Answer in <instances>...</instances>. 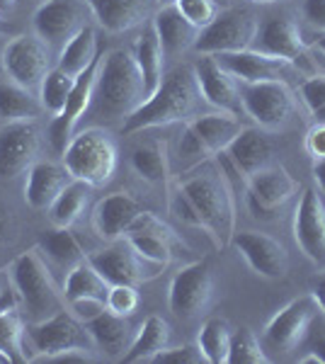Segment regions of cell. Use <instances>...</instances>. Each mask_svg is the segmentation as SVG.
Returning a JSON list of instances; mask_svg holds the SVG:
<instances>
[{
	"label": "cell",
	"instance_id": "obj_25",
	"mask_svg": "<svg viewBox=\"0 0 325 364\" xmlns=\"http://www.w3.org/2000/svg\"><path fill=\"white\" fill-rule=\"evenodd\" d=\"M95 20L107 32L119 34L144 25L151 17L153 0H87Z\"/></svg>",
	"mask_w": 325,
	"mask_h": 364
},
{
	"label": "cell",
	"instance_id": "obj_9",
	"mask_svg": "<svg viewBox=\"0 0 325 364\" xmlns=\"http://www.w3.org/2000/svg\"><path fill=\"white\" fill-rule=\"evenodd\" d=\"M0 61L8 80L37 95L46 73L51 70V49L37 34H17L5 44Z\"/></svg>",
	"mask_w": 325,
	"mask_h": 364
},
{
	"label": "cell",
	"instance_id": "obj_60",
	"mask_svg": "<svg viewBox=\"0 0 325 364\" xmlns=\"http://www.w3.org/2000/svg\"><path fill=\"white\" fill-rule=\"evenodd\" d=\"M0 362H10V360H8V355H5V352H0Z\"/></svg>",
	"mask_w": 325,
	"mask_h": 364
},
{
	"label": "cell",
	"instance_id": "obj_18",
	"mask_svg": "<svg viewBox=\"0 0 325 364\" xmlns=\"http://www.w3.org/2000/svg\"><path fill=\"white\" fill-rule=\"evenodd\" d=\"M194 73H197L199 87H202L204 100L209 102L211 109L228 112L235 117L245 114L240 83L221 66V63H218L216 56L204 54L197 63H194Z\"/></svg>",
	"mask_w": 325,
	"mask_h": 364
},
{
	"label": "cell",
	"instance_id": "obj_62",
	"mask_svg": "<svg viewBox=\"0 0 325 364\" xmlns=\"http://www.w3.org/2000/svg\"><path fill=\"white\" fill-rule=\"evenodd\" d=\"M0 34H3V17H0Z\"/></svg>",
	"mask_w": 325,
	"mask_h": 364
},
{
	"label": "cell",
	"instance_id": "obj_39",
	"mask_svg": "<svg viewBox=\"0 0 325 364\" xmlns=\"http://www.w3.org/2000/svg\"><path fill=\"white\" fill-rule=\"evenodd\" d=\"M73 85H75V78H70V75L63 73L61 68H51L49 73H46L44 83L39 87L41 107L54 117L61 114V109L66 107V100L70 95V90H73Z\"/></svg>",
	"mask_w": 325,
	"mask_h": 364
},
{
	"label": "cell",
	"instance_id": "obj_2",
	"mask_svg": "<svg viewBox=\"0 0 325 364\" xmlns=\"http://www.w3.org/2000/svg\"><path fill=\"white\" fill-rule=\"evenodd\" d=\"M149 100L144 85V75L136 66L134 56L124 49H112L100 56L97 80H95V114L112 122H127L141 105Z\"/></svg>",
	"mask_w": 325,
	"mask_h": 364
},
{
	"label": "cell",
	"instance_id": "obj_16",
	"mask_svg": "<svg viewBox=\"0 0 325 364\" xmlns=\"http://www.w3.org/2000/svg\"><path fill=\"white\" fill-rule=\"evenodd\" d=\"M41 136L34 122H15L0 129V180H13L37 163Z\"/></svg>",
	"mask_w": 325,
	"mask_h": 364
},
{
	"label": "cell",
	"instance_id": "obj_43",
	"mask_svg": "<svg viewBox=\"0 0 325 364\" xmlns=\"http://www.w3.org/2000/svg\"><path fill=\"white\" fill-rule=\"evenodd\" d=\"M107 309L117 316H134L141 304L139 289L134 284H110V291L105 296Z\"/></svg>",
	"mask_w": 325,
	"mask_h": 364
},
{
	"label": "cell",
	"instance_id": "obj_4",
	"mask_svg": "<svg viewBox=\"0 0 325 364\" xmlns=\"http://www.w3.org/2000/svg\"><path fill=\"white\" fill-rule=\"evenodd\" d=\"M5 272L10 274V282L17 289L22 316L27 318V323H39L63 311L66 299L58 291L54 274L46 265V257L41 255L39 245L20 252Z\"/></svg>",
	"mask_w": 325,
	"mask_h": 364
},
{
	"label": "cell",
	"instance_id": "obj_35",
	"mask_svg": "<svg viewBox=\"0 0 325 364\" xmlns=\"http://www.w3.org/2000/svg\"><path fill=\"white\" fill-rule=\"evenodd\" d=\"M27 323L20 309L0 311V352L8 355L10 362H29L27 352Z\"/></svg>",
	"mask_w": 325,
	"mask_h": 364
},
{
	"label": "cell",
	"instance_id": "obj_44",
	"mask_svg": "<svg viewBox=\"0 0 325 364\" xmlns=\"http://www.w3.org/2000/svg\"><path fill=\"white\" fill-rule=\"evenodd\" d=\"M129 243L134 245L136 250L144 257H149L151 262H158V265L168 267L173 262V243L156 236H129Z\"/></svg>",
	"mask_w": 325,
	"mask_h": 364
},
{
	"label": "cell",
	"instance_id": "obj_41",
	"mask_svg": "<svg viewBox=\"0 0 325 364\" xmlns=\"http://www.w3.org/2000/svg\"><path fill=\"white\" fill-rule=\"evenodd\" d=\"M177 156L182 161V168L185 170H192L202 163L211 161V154L206 151V146L202 144V139L197 136V132L185 124L182 127V134H180V144H177Z\"/></svg>",
	"mask_w": 325,
	"mask_h": 364
},
{
	"label": "cell",
	"instance_id": "obj_63",
	"mask_svg": "<svg viewBox=\"0 0 325 364\" xmlns=\"http://www.w3.org/2000/svg\"><path fill=\"white\" fill-rule=\"evenodd\" d=\"M0 287H3V284H0Z\"/></svg>",
	"mask_w": 325,
	"mask_h": 364
},
{
	"label": "cell",
	"instance_id": "obj_58",
	"mask_svg": "<svg viewBox=\"0 0 325 364\" xmlns=\"http://www.w3.org/2000/svg\"><path fill=\"white\" fill-rule=\"evenodd\" d=\"M214 3L218 5V8H221V5L223 8H230V0H214Z\"/></svg>",
	"mask_w": 325,
	"mask_h": 364
},
{
	"label": "cell",
	"instance_id": "obj_57",
	"mask_svg": "<svg viewBox=\"0 0 325 364\" xmlns=\"http://www.w3.org/2000/svg\"><path fill=\"white\" fill-rule=\"evenodd\" d=\"M250 3H257V5H272V3H279V0H250Z\"/></svg>",
	"mask_w": 325,
	"mask_h": 364
},
{
	"label": "cell",
	"instance_id": "obj_7",
	"mask_svg": "<svg viewBox=\"0 0 325 364\" xmlns=\"http://www.w3.org/2000/svg\"><path fill=\"white\" fill-rule=\"evenodd\" d=\"M260 29V20L252 10L245 8H226L216 15V20L209 27L199 32V39L194 44V51L199 54H233V51L252 49Z\"/></svg>",
	"mask_w": 325,
	"mask_h": 364
},
{
	"label": "cell",
	"instance_id": "obj_47",
	"mask_svg": "<svg viewBox=\"0 0 325 364\" xmlns=\"http://www.w3.org/2000/svg\"><path fill=\"white\" fill-rule=\"evenodd\" d=\"M299 92H301V100L306 102V107H309L313 114L321 112L325 107V73L309 75V78L301 83Z\"/></svg>",
	"mask_w": 325,
	"mask_h": 364
},
{
	"label": "cell",
	"instance_id": "obj_29",
	"mask_svg": "<svg viewBox=\"0 0 325 364\" xmlns=\"http://www.w3.org/2000/svg\"><path fill=\"white\" fill-rule=\"evenodd\" d=\"M132 56L141 70V75H144L146 92H149V97H151L163 83V66H165V51H163L161 39H158L153 25H149L139 37H136Z\"/></svg>",
	"mask_w": 325,
	"mask_h": 364
},
{
	"label": "cell",
	"instance_id": "obj_38",
	"mask_svg": "<svg viewBox=\"0 0 325 364\" xmlns=\"http://www.w3.org/2000/svg\"><path fill=\"white\" fill-rule=\"evenodd\" d=\"M230 326L223 318H209L199 328L197 345L209 364H226L230 350Z\"/></svg>",
	"mask_w": 325,
	"mask_h": 364
},
{
	"label": "cell",
	"instance_id": "obj_6",
	"mask_svg": "<svg viewBox=\"0 0 325 364\" xmlns=\"http://www.w3.org/2000/svg\"><path fill=\"white\" fill-rule=\"evenodd\" d=\"M95 20L92 8L87 0H44L34 13V34L49 46L58 51L85 27Z\"/></svg>",
	"mask_w": 325,
	"mask_h": 364
},
{
	"label": "cell",
	"instance_id": "obj_36",
	"mask_svg": "<svg viewBox=\"0 0 325 364\" xmlns=\"http://www.w3.org/2000/svg\"><path fill=\"white\" fill-rule=\"evenodd\" d=\"M110 291V284L102 274L92 267V262L82 260L80 265H75L70 272L66 274V282H63V299L70 301V299L78 296H100L105 299Z\"/></svg>",
	"mask_w": 325,
	"mask_h": 364
},
{
	"label": "cell",
	"instance_id": "obj_22",
	"mask_svg": "<svg viewBox=\"0 0 325 364\" xmlns=\"http://www.w3.org/2000/svg\"><path fill=\"white\" fill-rule=\"evenodd\" d=\"M255 44L260 51L272 56H282L289 61H297V58L306 51V39L301 32V25L294 20L292 15H272L260 25ZM252 44V46H255Z\"/></svg>",
	"mask_w": 325,
	"mask_h": 364
},
{
	"label": "cell",
	"instance_id": "obj_13",
	"mask_svg": "<svg viewBox=\"0 0 325 364\" xmlns=\"http://www.w3.org/2000/svg\"><path fill=\"white\" fill-rule=\"evenodd\" d=\"M214 296V274L206 262L182 267L170 282L168 304L177 318H194L211 304Z\"/></svg>",
	"mask_w": 325,
	"mask_h": 364
},
{
	"label": "cell",
	"instance_id": "obj_20",
	"mask_svg": "<svg viewBox=\"0 0 325 364\" xmlns=\"http://www.w3.org/2000/svg\"><path fill=\"white\" fill-rule=\"evenodd\" d=\"M294 238L297 245L313 262L325 260V204L313 187L304 190L294 216Z\"/></svg>",
	"mask_w": 325,
	"mask_h": 364
},
{
	"label": "cell",
	"instance_id": "obj_34",
	"mask_svg": "<svg viewBox=\"0 0 325 364\" xmlns=\"http://www.w3.org/2000/svg\"><path fill=\"white\" fill-rule=\"evenodd\" d=\"M90 192H92V185L82 180H70L63 192L56 197V202L49 207V221L51 226L56 228H70L75 221L80 219V214L85 211L87 207V199H90Z\"/></svg>",
	"mask_w": 325,
	"mask_h": 364
},
{
	"label": "cell",
	"instance_id": "obj_32",
	"mask_svg": "<svg viewBox=\"0 0 325 364\" xmlns=\"http://www.w3.org/2000/svg\"><path fill=\"white\" fill-rule=\"evenodd\" d=\"M41 102H37L34 92L25 90L13 80H0V122L15 124V122H34L41 112Z\"/></svg>",
	"mask_w": 325,
	"mask_h": 364
},
{
	"label": "cell",
	"instance_id": "obj_55",
	"mask_svg": "<svg viewBox=\"0 0 325 364\" xmlns=\"http://www.w3.org/2000/svg\"><path fill=\"white\" fill-rule=\"evenodd\" d=\"M313 348H316V352H318V355H321V360L325 362V336L318 338L316 343H313Z\"/></svg>",
	"mask_w": 325,
	"mask_h": 364
},
{
	"label": "cell",
	"instance_id": "obj_23",
	"mask_svg": "<svg viewBox=\"0 0 325 364\" xmlns=\"http://www.w3.org/2000/svg\"><path fill=\"white\" fill-rule=\"evenodd\" d=\"M73 180L66 166H56V163H34L27 170L25 180V202L34 211H49L56 197L63 192V187Z\"/></svg>",
	"mask_w": 325,
	"mask_h": 364
},
{
	"label": "cell",
	"instance_id": "obj_51",
	"mask_svg": "<svg viewBox=\"0 0 325 364\" xmlns=\"http://www.w3.org/2000/svg\"><path fill=\"white\" fill-rule=\"evenodd\" d=\"M304 20L309 22L313 29L325 32V0H304Z\"/></svg>",
	"mask_w": 325,
	"mask_h": 364
},
{
	"label": "cell",
	"instance_id": "obj_27",
	"mask_svg": "<svg viewBox=\"0 0 325 364\" xmlns=\"http://www.w3.org/2000/svg\"><path fill=\"white\" fill-rule=\"evenodd\" d=\"M228 156L245 170L247 178H252L260 170L270 168L275 161V144L260 127H245L233 144L228 146Z\"/></svg>",
	"mask_w": 325,
	"mask_h": 364
},
{
	"label": "cell",
	"instance_id": "obj_37",
	"mask_svg": "<svg viewBox=\"0 0 325 364\" xmlns=\"http://www.w3.org/2000/svg\"><path fill=\"white\" fill-rule=\"evenodd\" d=\"M134 170L149 182H168L170 163H168V146L165 141H153V144H144L134 149L132 154Z\"/></svg>",
	"mask_w": 325,
	"mask_h": 364
},
{
	"label": "cell",
	"instance_id": "obj_1",
	"mask_svg": "<svg viewBox=\"0 0 325 364\" xmlns=\"http://www.w3.org/2000/svg\"><path fill=\"white\" fill-rule=\"evenodd\" d=\"M204 112H211V107L204 100L194 66H177L165 75L161 87L124 122L122 134L132 136V134L146 132V129L170 127L177 122L187 124Z\"/></svg>",
	"mask_w": 325,
	"mask_h": 364
},
{
	"label": "cell",
	"instance_id": "obj_54",
	"mask_svg": "<svg viewBox=\"0 0 325 364\" xmlns=\"http://www.w3.org/2000/svg\"><path fill=\"white\" fill-rule=\"evenodd\" d=\"M313 178H316V182L321 185V190L325 192V158L313 163Z\"/></svg>",
	"mask_w": 325,
	"mask_h": 364
},
{
	"label": "cell",
	"instance_id": "obj_46",
	"mask_svg": "<svg viewBox=\"0 0 325 364\" xmlns=\"http://www.w3.org/2000/svg\"><path fill=\"white\" fill-rule=\"evenodd\" d=\"M170 211L175 214V219H180L182 224L192 226V228H202V219H199V211L192 204V199L185 195L180 185H175L170 190Z\"/></svg>",
	"mask_w": 325,
	"mask_h": 364
},
{
	"label": "cell",
	"instance_id": "obj_24",
	"mask_svg": "<svg viewBox=\"0 0 325 364\" xmlns=\"http://www.w3.org/2000/svg\"><path fill=\"white\" fill-rule=\"evenodd\" d=\"M153 29H156L165 56H180L185 51L194 49L202 29L194 27L185 15L180 13L177 5H161L156 15H153Z\"/></svg>",
	"mask_w": 325,
	"mask_h": 364
},
{
	"label": "cell",
	"instance_id": "obj_61",
	"mask_svg": "<svg viewBox=\"0 0 325 364\" xmlns=\"http://www.w3.org/2000/svg\"><path fill=\"white\" fill-rule=\"evenodd\" d=\"M316 114H318V117H321V122H325V107L321 109V112H316Z\"/></svg>",
	"mask_w": 325,
	"mask_h": 364
},
{
	"label": "cell",
	"instance_id": "obj_33",
	"mask_svg": "<svg viewBox=\"0 0 325 364\" xmlns=\"http://www.w3.org/2000/svg\"><path fill=\"white\" fill-rule=\"evenodd\" d=\"M39 250L49 262H54L56 267L66 269V274L87 257L80 245V240L75 238V233H70V228H56V226H54V231H49L44 238H41Z\"/></svg>",
	"mask_w": 325,
	"mask_h": 364
},
{
	"label": "cell",
	"instance_id": "obj_53",
	"mask_svg": "<svg viewBox=\"0 0 325 364\" xmlns=\"http://www.w3.org/2000/svg\"><path fill=\"white\" fill-rule=\"evenodd\" d=\"M311 294L316 296L318 306H321V311L325 314V274H321V277L316 279V287H313V291H311Z\"/></svg>",
	"mask_w": 325,
	"mask_h": 364
},
{
	"label": "cell",
	"instance_id": "obj_15",
	"mask_svg": "<svg viewBox=\"0 0 325 364\" xmlns=\"http://www.w3.org/2000/svg\"><path fill=\"white\" fill-rule=\"evenodd\" d=\"M318 314H321V306H318L313 294L294 299L265 328V343H267V348L277 350L279 355L292 352L306 338V333H309L311 323L318 318Z\"/></svg>",
	"mask_w": 325,
	"mask_h": 364
},
{
	"label": "cell",
	"instance_id": "obj_26",
	"mask_svg": "<svg viewBox=\"0 0 325 364\" xmlns=\"http://www.w3.org/2000/svg\"><path fill=\"white\" fill-rule=\"evenodd\" d=\"M82 326L90 333L92 345H97L105 355L114 357V360L124 357V352L129 350V345H132V340L136 336L129 316H117V314H112L110 309L102 311L97 318L82 323Z\"/></svg>",
	"mask_w": 325,
	"mask_h": 364
},
{
	"label": "cell",
	"instance_id": "obj_5",
	"mask_svg": "<svg viewBox=\"0 0 325 364\" xmlns=\"http://www.w3.org/2000/svg\"><path fill=\"white\" fill-rule=\"evenodd\" d=\"M61 158L70 178L100 187L110 182L117 170V144L110 132L100 127H87L82 132H75Z\"/></svg>",
	"mask_w": 325,
	"mask_h": 364
},
{
	"label": "cell",
	"instance_id": "obj_14",
	"mask_svg": "<svg viewBox=\"0 0 325 364\" xmlns=\"http://www.w3.org/2000/svg\"><path fill=\"white\" fill-rule=\"evenodd\" d=\"M218 63L233 75L238 83H267V80H292L299 75V68L289 58L265 54L260 49H243L233 54H218Z\"/></svg>",
	"mask_w": 325,
	"mask_h": 364
},
{
	"label": "cell",
	"instance_id": "obj_48",
	"mask_svg": "<svg viewBox=\"0 0 325 364\" xmlns=\"http://www.w3.org/2000/svg\"><path fill=\"white\" fill-rule=\"evenodd\" d=\"M156 364H204L206 357L202 355L199 345H182V348H175V350H168L165 348L163 352H158L153 357Z\"/></svg>",
	"mask_w": 325,
	"mask_h": 364
},
{
	"label": "cell",
	"instance_id": "obj_49",
	"mask_svg": "<svg viewBox=\"0 0 325 364\" xmlns=\"http://www.w3.org/2000/svg\"><path fill=\"white\" fill-rule=\"evenodd\" d=\"M66 304H68V311L80 323L97 318L102 311H107V301L100 299V296H78V299H70V301H66Z\"/></svg>",
	"mask_w": 325,
	"mask_h": 364
},
{
	"label": "cell",
	"instance_id": "obj_11",
	"mask_svg": "<svg viewBox=\"0 0 325 364\" xmlns=\"http://www.w3.org/2000/svg\"><path fill=\"white\" fill-rule=\"evenodd\" d=\"M25 340L29 348H32L29 362H41L44 357L56 355V352H63V350L90 348L87 340H92V338H90V333L85 331V326H82L70 311L63 309L39 323H27Z\"/></svg>",
	"mask_w": 325,
	"mask_h": 364
},
{
	"label": "cell",
	"instance_id": "obj_19",
	"mask_svg": "<svg viewBox=\"0 0 325 364\" xmlns=\"http://www.w3.org/2000/svg\"><path fill=\"white\" fill-rule=\"evenodd\" d=\"M230 245L245 257V262L250 265V269L257 272L260 277L279 279L287 274L289 252L279 240L267 236V233H257V231L235 233L233 240H230Z\"/></svg>",
	"mask_w": 325,
	"mask_h": 364
},
{
	"label": "cell",
	"instance_id": "obj_30",
	"mask_svg": "<svg viewBox=\"0 0 325 364\" xmlns=\"http://www.w3.org/2000/svg\"><path fill=\"white\" fill-rule=\"evenodd\" d=\"M168 340H170V326L168 321H163L161 316H149L141 328L136 331V336L129 345V350L124 352L122 360L129 364L136 362H153V357L158 352H163L168 348Z\"/></svg>",
	"mask_w": 325,
	"mask_h": 364
},
{
	"label": "cell",
	"instance_id": "obj_45",
	"mask_svg": "<svg viewBox=\"0 0 325 364\" xmlns=\"http://www.w3.org/2000/svg\"><path fill=\"white\" fill-rule=\"evenodd\" d=\"M177 8L199 29L209 27L218 15V5L214 0H177Z\"/></svg>",
	"mask_w": 325,
	"mask_h": 364
},
{
	"label": "cell",
	"instance_id": "obj_52",
	"mask_svg": "<svg viewBox=\"0 0 325 364\" xmlns=\"http://www.w3.org/2000/svg\"><path fill=\"white\" fill-rule=\"evenodd\" d=\"M15 238V214L8 207V202L0 199V245L10 243Z\"/></svg>",
	"mask_w": 325,
	"mask_h": 364
},
{
	"label": "cell",
	"instance_id": "obj_50",
	"mask_svg": "<svg viewBox=\"0 0 325 364\" xmlns=\"http://www.w3.org/2000/svg\"><path fill=\"white\" fill-rule=\"evenodd\" d=\"M306 154L316 161H323L325 158V122H318L309 129L306 134Z\"/></svg>",
	"mask_w": 325,
	"mask_h": 364
},
{
	"label": "cell",
	"instance_id": "obj_28",
	"mask_svg": "<svg viewBox=\"0 0 325 364\" xmlns=\"http://www.w3.org/2000/svg\"><path fill=\"white\" fill-rule=\"evenodd\" d=\"M187 124L197 132V136L202 139V144L206 146V151L211 154V158L216 154H221V151H226L228 146L233 144V139L245 129V124H240V117L228 114V112H218V109L194 117V119L187 122Z\"/></svg>",
	"mask_w": 325,
	"mask_h": 364
},
{
	"label": "cell",
	"instance_id": "obj_56",
	"mask_svg": "<svg viewBox=\"0 0 325 364\" xmlns=\"http://www.w3.org/2000/svg\"><path fill=\"white\" fill-rule=\"evenodd\" d=\"M15 8V0H0V15L8 13V10Z\"/></svg>",
	"mask_w": 325,
	"mask_h": 364
},
{
	"label": "cell",
	"instance_id": "obj_40",
	"mask_svg": "<svg viewBox=\"0 0 325 364\" xmlns=\"http://www.w3.org/2000/svg\"><path fill=\"white\" fill-rule=\"evenodd\" d=\"M270 357L250 328H240L230 338L228 362L226 364H267Z\"/></svg>",
	"mask_w": 325,
	"mask_h": 364
},
{
	"label": "cell",
	"instance_id": "obj_59",
	"mask_svg": "<svg viewBox=\"0 0 325 364\" xmlns=\"http://www.w3.org/2000/svg\"><path fill=\"white\" fill-rule=\"evenodd\" d=\"M161 5H177V0H158Z\"/></svg>",
	"mask_w": 325,
	"mask_h": 364
},
{
	"label": "cell",
	"instance_id": "obj_31",
	"mask_svg": "<svg viewBox=\"0 0 325 364\" xmlns=\"http://www.w3.org/2000/svg\"><path fill=\"white\" fill-rule=\"evenodd\" d=\"M97 58V32L92 27H85L58 51L56 68H61L70 78H78L82 70L90 68Z\"/></svg>",
	"mask_w": 325,
	"mask_h": 364
},
{
	"label": "cell",
	"instance_id": "obj_8",
	"mask_svg": "<svg viewBox=\"0 0 325 364\" xmlns=\"http://www.w3.org/2000/svg\"><path fill=\"white\" fill-rule=\"evenodd\" d=\"M243 112L260 129L277 132L284 129L297 112V92L287 80L243 85Z\"/></svg>",
	"mask_w": 325,
	"mask_h": 364
},
{
	"label": "cell",
	"instance_id": "obj_21",
	"mask_svg": "<svg viewBox=\"0 0 325 364\" xmlns=\"http://www.w3.org/2000/svg\"><path fill=\"white\" fill-rule=\"evenodd\" d=\"M141 211H144L141 202L129 192H112L100 199L92 209V231L107 243L119 240Z\"/></svg>",
	"mask_w": 325,
	"mask_h": 364
},
{
	"label": "cell",
	"instance_id": "obj_17",
	"mask_svg": "<svg viewBox=\"0 0 325 364\" xmlns=\"http://www.w3.org/2000/svg\"><path fill=\"white\" fill-rule=\"evenodd\" d=\"M97 68H100V58L92 63L87 70L75 78V85L70 90V95L66 100V107L61 109V114H56L49 124V141L51 146L63 154L68 146V141L75 136V129H78L80 119L85 117V112L92 105V95H95V80H97Z\"/></svg>",
	"mask_w": 325,
	"mask_h": 364
},
{
	"label": "cell",
	"instance_id": "obj_12",
	"mask_svg": "<svg viewBox=\"0 0 325 364\" xmlns=\"http://www.w3.org/2000/svg\"><path fill=\"white\" fill-rule=\"evenodd\" d=\"M299 192V182L289 175L284 166H275L260 170L250 178V187L243 202L247 204L250 214L255 219L272 221L282 209L287 207V202Z\"/></svg>",
	"mask_w": 325,
	"mask_h": 364
},
{
	"label": "cell",
	"instance_id": "obj_10",
	"mask_svg": "<svg viewBox=\"0 0 325 364\" xmlns=\"http://www.w3.org/2000/svg\"><path fill=\"white\" fill-rule=\"evenodd\" d=\"M87 260H90L92 267L107 279V284L139 287V284H144V282L156 279L165 269V265L151 262L149 257L141 255L127 238L112 240V245L87 255Z\"/></svg>",
	"mask_w": 325,
	"mask_h": 364
},
{
	"label": "cell",
	"instance_id": "obj_3",
	"mask_svg": "<svg viewBox=\"0 0 325 364\" xmlns=\"http://www.w3.org/2000/svg\"><path fill=\"white\" fill-rule=\"evenodd\" d=\"M177 185L197 207L202 231L214 240L216 248H228L235 236V197L214 158L187 170Z\"/></svg>",
	"mask_w": 325,
	"mask_h": 364
},
{
	"label": "cell",
	"instance_id": "obj_42",
	"mask_svg": "<svg viewBox=\"0 0 325 364\" xmlns=\"http://www.w3.org/2000/svg\"><path fill=\"white\" fill-rule=\"evenodd\" d=\"M129 236H156V238L168 240V243H173V245L177 243V236H175L173 228L165 224L161 216L151 214V211H146V209L141 211V214L132 221V226L127 228L124 238H129Z\"/></svg>",
	"mask_w": 325,
	"mask_h": 364
}]
</instances>
